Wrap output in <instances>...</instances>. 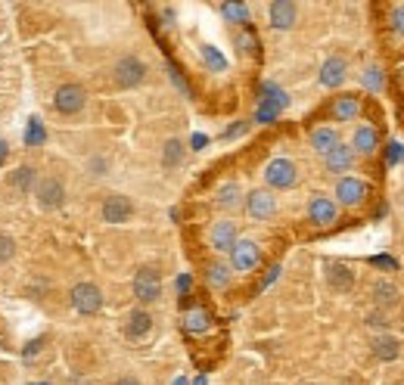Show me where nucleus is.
Returning a JSON list of instances; mask_svg holds the SVG:
<instances>
[{"instance_id":"1","label":"nucleus","mask_w":404,"mask_h":385,"mask_svg":"<svg viewBox=\"0 0 404 385\" xmlns=\"http://www.w3.org/2000/svg\"><path fill=\"white\" fill-rule=\"evenodd\" d=\"M112 78H115V84L122 90L140 88V84L147 81V63L137 56H122L115 63V69H112Z\"/></svg>"},{"instance_id":"2","label":"nucleus","mask_w":404,"mask_h":385,"mask_svg":"<svg viewBox=\"0 0 404 385\" xmlns=\"http://www.w3.org/2000/svg\"><path fill=\"white\" fill-rule=\"evenodd\" d=\"M296 181H299V168L289 158H270L268 168H264V183L270 190H289L296 187Z\"/></svg>"},{"instance_id":"3","label":"nucleus","mask_w":404,"mask_h":385,"mask_svg":"<svg viewBox=\"0 0 404 385\" xmlns=\"http://www.w3.org/2000/svg\"><path fill=\"white\" fill-rule=\"evenodd\" d=\"M72 308L84 317L100 314V308H103L100 286H94V283H78V286H72Z\"/></svg>"},{"instance_id":"4","label":"nucleus","mask_w":404,"mask_h":385,"mask_svg":"<svg viewBox=\"0 0 404 385\" xmlns=\"http://www.w3.org/2000/svg\"><path fill=\"white\" fill-rule=\"evenodd\" d=\"M261 264V249L252 240H236V245L230 249V270H240V274H249Z\"/></svg>"},{"instance_id":"5","label":"nucleus","mask_w":404,"mask_h":385,"mask_svg":"<svg viewBox=\"0 0 404 385\" xmlns=\"http://www.w3.org/2000/svg\"><path fill=\"white\" fill-rule=\"evenodd\" d=\"M134 295H137V302H143V304H152L162 295V277H159L156 268H140L134 274Z\"/></svg>"},{"instance_id":"6","label":"nucleus","mask_w":404,"mask_h":385,"mask_svg":"<svg viewBox=\"0 0 404 385\" xmlns=\"http://www.w3.org/2000/svg\"><path fill=\"white\" fill-rule=\"evenodd\" d=\"M84 103H88V90H84L81 84H63V88L56 90V97H53V106H56V112H63V115H78V112L84 109Z\"/></svg>"},{"instance_id":"7","label":"nucleus","mask_w":404,"mask_h":385,"mask_svg":"<svg viewBox=\"0 0 404 385\" xmlns=\"http://www.w3.org/2000/svg\"><path fill=\"white\" fill-rule=\"evenodd\" d=\"M367 183L361 181V177H339V183H336V205H346V208H357V205H364V199H367Z\"/></svg>"},{"instance_id":"8","label":"nucleus","mask_w":404,"mask_h":385,"mask_svg":"<svg viewBox=\"0 0 404 385\" xmlns=\"http://www.w3.org/2000/svg\"><path fill=\"white\" fill-rule=\"evenodd\" d=\"M246 211H249V218L252 221H268V218H274V211H277V199L270 196V190H252V192H246Z\"/></svg>"},{"instance_id":"9","label":"nucleus","mask_w":404,"mask_h":385,"mask_svg":"<svg viewBox=\"0 0 404 385\" xmlns=\"http://www.w3.org/2000/svg\"><path fill=\"white\" fill-rule=\"evenodd\" d=\"M35 196H38V205L41 208H59L65 202V187L59 177H41L35 183Z\"/></svg>"},{"instance_id":"10","label":"nucleus","mask_w":404,"mask_h":385,"mask_svg":"<svg viewBox=\"0 0 404 385\" xmlns=\"http://www.w3.org/2000/svg\"><path fill=\"white\" fill-rule=\"evenodd\" d=\"M336 218H339V205L330 196H314L308 202V221L314 227H330V224H336Z\"/></svg>"},{"instance_id":"11","label":"nucleus","mask_w":404,"mask_h":385,"mask_svg":"<svg viewBox=\"0 0 404 385\" xmlns=\"http://www.w3.org/2000/svg\"><path fill=\"white\" fill-rule=\"evenodd\" d=\"M131 215H134V202H131L128 196H122V192L106 196V202H103V221L124 224V221H131Z\"/></svg>"},{"instance_id":"12","label":"nucleus","mask_w":404,"mask_h":385,"mask_svg":"<svg viewBox=\"0 0 404 385\" xmlns=\"http://www.w3.org/2000/svg\"><path fill=\"white\" fill-rule=\"evenodd\" d=\"M268 19L277 31H286V28H293L296 19H299V6H296L293 0H274V3L268 6Z\"/></svg>"},{"instance_id":"13","label":"nucleus","mask_w":404,"mask_h":385,"mask_svg":"<svg viewBox=\"0 0 404 385\" xmlns=\"http://www.w3.org/2000/svg\"><path fill=\"white\" fill-rule=\"evenodd\" d=\"M236 224L234 221H215L211 224V230H209V243H211V249L215 252H230L236 245Z\"/></svg>"},{"instance_id":"14","label":"nucleus","mask_w":404,"mask_h":385,"mask_svg":"<svg viewBox=\"0 0 404 385\" xmlns=\"http://www.w3.org/2000/svg\"><path fill=\"white\" fill-rule=\"evenodd\" d=\"M355 152H352V146H346V143H336L333 149L323 156V165H327V171L330 174H346V171H352V165H355Z\"/></svg>"},{"instance_id":"15","label":"nucleus","mask_w":404,"mask_h":385,"mask_svg":"<svg viewBox=\"0 0 404 385\" xmlns=\"http://www.w3.org/2000/svg\"><path fill=\"white\" fill-rule=\"evenodd\" d=\"M348 146H352L355 156H373V152L380 149V134H376V128H370V124H361Z\"/></svg>"},{"instance_id":"16","label":"nucleus","mask_w":404,"mask_h":385,"mask_svg":"<svg viewBox=\"0 0 404 385\" xmlns=\"http://www.w3.org/2000/svg\"><path fill=\"white\" fill-rule=\"evenodd\" d=\"M346 72H348V63L342 56H330L327 63L321 65V84L323 88H339L346 81Z\"/></svg>"},{"instance_id":"17","label":"nucleus","mask_w":404,"mask_h":385,"mask_svg":"<svg viewBox=\"0 0 404 385\" xmlns=\"http://www.w3.org/2000/svg\"><path fill=\"white\" fill-rule=\"evenodd\" d=\"M370 292H373V304H376V308H380V311L395 308V304H398V295H401L398 286H395L392 280H376V283H373V289H370Z\"/></svg>"},{"instance_id":"18","label":"nucleus","mask_w":404,"mask_h":385,"mask_svg":"<svg viewBox=\"0 0 404 385\" xmlns=\"http://www.w3.org/2000/svg\"><path fill=\"white\" fill-rule=\"evenodd\" d=\"M215 205H218V208H224V211L240 208V205H243V190H240V183H236V181L221 183V187H218V192H215Z\"/></svg>"},{"instance_id":"19","label":"nucleus","mask_w":404,"mask_h":385,"mask_svg":"<svg viewBox=\"0 0 404 385\" xmlns=\"http://www.w3.org/2000/svg\"><path fill=\"white\" fill-rule=\"evenodd\" d=\"M150 329H152V317H150V311H143V308L131 311L128 323H124V336H128V338H147V336H150Z\"/></svg>"},{"instance_id":"20","label":"nucleus","mask_w":404,"mask_h":385,"mask_svg":"<svg viewBox=\"0 0 404 385\" xmlns=\"http://www.w3.org/2000/svg\"><path fill=\"white\" fill-rule=\"evenodd\" d=\"M327 283H330V289H336V292H348L355 286V270L348 268V264H330Z\"/></svg>"},{"instance_id":"21","label":"nucleus","mask_w":404,"mask_h":385,"mask_svg":"<svg viewBox=\"0 0 404 385\" xmlns=\"http://www.w3.org/2000/svg\"><path fill=\"white\" fill-rule=\"evenodd\" d=\"M361 115V99L357 97H336L333 99V118L336 122H355Z\"/></svg>"},{"instance_id":"22","label":"nucleus","mask_w":404,"mask_h":385,"mask_svg":"<svg viewBox=\"0 0 404 385\" xmlns=\"http://www.w3.org/2000/svg\"><path fill=\"white\" fill-rule=\"evenodd\" d=\"M373 354H376V361H395V357L401 354V345H398V338L395 336H389V333H382V336H376L373 338Z\"/></svg>"},{"instance_id":"23","label":"nucleus","mask_w":404,"mask_h":385,"mask_svg":"<svg viewBox=\"0 0 404 385\" xmlns=\"http://www.w3.org/2000/svg\"><path fill=\"white\" fill-rule=\"evenodd\" d=\"M336 143H339L336 128H314L311 131V146H314V152H321V156H327Z\"/></svg>"},{"instance_id":"24","label":"nucleus","mask_w":404,"mask_h":385,"mask_svg":"<svg viewBox=\"0 0 404 385\" xmlns=\"http://www.w3.org/2000/svg\"><path fill=\"white\" fill-rule=\"evenodd\" d=\"M211 327V317H209V311H202V308H193V311H187V317H184V329L187 333H205V329Z\"/></svg>"},{"instance_id":"25","label":"nucleus","mask_w":404,"mask_h":385,"mask_svg":"<svg viewBox=\"0 0 404 385\" xmlns=\"http://www.w3.org/2000/svg\"><path fill=\"white\" fill-rule=\"evenodd\" d=\"M230 274H234V270H230V264H224V261H215L209 268V286L211 289H227L230 286Z\"/></svg>"},{"instance_id":"26","label":"nucleus","mask_w":404,"mask_h":385,"mask_svg":"<svg viewBox=\"0 0 404 385\" xmlns=\"http://www.w3.org/2000/svg\"><path fill=\"white\" fill-rule=\"evenodd\" d=\"M181 162H184V143L171 137V140L162 146V165L165 168H177Z\"/></svg>"},{"instance_id":"27","label":"nucleus","mask_w":404,"mask_h":385,"mask_svg":"<svg viewBox=\"0 0 404 385\" xmlns=\"http://www.w3.org/2000/svg\"><path fill=\"white\" fill-rule=\"evenodd\" d=\"M221 16L234 25H246L249 22V6L246 3H221Z\"/></svg>"},{"instance_id":"28","label":"nucleus","mask_w":404,"mask_h":385,"mask_svg":"<svg viewBox=\"0 0 404 385\" xmlns=\"http://www.w3.org/2000/svg\"><path fill=\"white\" fill-rule=\"evenodd\" d=\"M31 181H35V171H31L29 168V165H25V168H16V171H13V177H10V183H13V187H16V190H31Z\"/></svg>"},{"instance_id":"29","label":"nucleus","mask_w":404,"mask_h":385,"mask_svg":"<svg viewBox=\"0 0 404 385\" xmlns=\"http://www.w3.org/2000/svg\"><path fill=\"white\" fill-rule=\"evenodd\" d=\"M361 81H364V88H370V90H382V69L380 65H367Z\"/></svg>"},{"instance_id":"30","label":"nucleus","mask_w":404,"mask_h":385,"mask_svg":"<svg viewBox=\"0 0 404 385\" xmlns=\"http://www.w3.org/2000/svg\"><path fill=\"white\" fill-rule=\"evenodd\" d=\"M202 59H205V63H209V65H211V69H215V72H224V69H227V63H224V56H221V53H218L215 47H209V44H205V47H202Z\"/></svg>"},{"instance_id":"31","label":"nucleus","mask_w":404,"mask_h":385,"mask_svg":"<svg viewBox=\"0 0 404 385\" xmlns=\"http://www.w3.org/2000/svg\"><path fill=\"white\" fill-rule=\"evenodd\" d=\"M44 124L38 122V118H31V124H29V134H25V143L29 146H38V143H44Z\"/></svg>"},{"instance_id":"32","label":"nucleus","mask_w":404,"mask_h":385,"mask_svg":"<svg viewBox=\"0 0 404 385\" xmlns=\"http://www.w3.org/2000/svg\"><path fill=\"white\" fill-rule=\"evenodd\" d=\"M389 28H392L395 35L404 38V3H398V6L392 10V16H389Z\"/></svg>"},{"instance_id":"33","label":"nucleus","mask_w":404,"mask_h":385,"mask_svg":"<svg viewBox=\"0 0 404 385\" xmlns=\"http://www.w3.org/2000/svg\"><path fill=\"white\" fill-rule=\"evenodd\" d=\"M13 255H16V243L10 236H0V264H6Z\"/></svg>"},{"instance_id":"34","label":"nucleus","mask_w":404,"mask_h":385,"mask_svg":"<svg viewBox=\"0 0 404 385\" xmlns=\"http://www.w3.org/2000/svg\"><path fill=\"white\" fill-rule=\"evenodd\" d=\"M277 274H280V268H277V264H274V268H270V274H268V277H264L261 289H264V286H270V283H274V280H277Z\"/></svg>"},{"instance_id":"35","label":"nucleus","mask_w":404,"mask_h":385,"mask_svg":"<svg viewBox=\"0 0 404 385\" xmlns=\"http://www.w3.org/2000/svg\"><path fill=\"white\" fill-rule=\"evenodd\" d=\"M115 385H143L140 379H134V376H122V379H118Z\"/></svg>"},{"instance_id":"36","label":"nucleus","mask_w":404,"mask_h":385,"mask_svg":"<svg viewBox=\"0 0 404 385\" xmlns=\"http://www.w3.org/2000/svg\"><path fill=\"white\" fill-rule=\"evenodd\" d=\"M240 44H243V50H252V38L243 35V38H240Z\"/></svg>"},{"instance_id":"37","label":"nucleus","mask_w":404,"mask_h":385,"mask_svg":"<svg viewBox=\"0 0 404 385\" xmlns=\"http://www.w3.org/2000/svg\"><path fill=\"white\" fill-rule=\"evenodd\" d=\"M177 286H181V292L190 289V277H181V280H177Z\"/></svg>"},{"instance_id":"38","label":"nucleus","mask_w":404,"mask_h":385,"mask_svg":"<svg viewBox=\"0 0 404 385\" xmlns=\"http://www.w3.org/2000/svg\"><path fill=\"white\" fill-rule=\"evenodd\" d=\"M3 158H6V143L0 140V165H3Z\"/></svg>"},{"instance_id":"39","label":"nucleus","mask_w":404,"mask_h":385,"mask_svg":"<svg viewBox=\"0 0 404 385\" xmlns=\"http://www.w3.org/2000/svg\"><path fill=\"white\" fill-rule=\"evenodd\" d=\"M175 385H187V382H184V379H177V382H175Z\"/></svg>"},{"instance_id":"40","label":"nucleus","mask_w":404,"mask_h":385,"mask_svg":"<svg viewBox=\"0 0 404 385\" xmlns=\"http://www.w3.org/2000/svg\"><path fill=\"white\" fill-rule=\"evenodd\" d=\"M196 385H205V379H200V382H196Z\"/></svg>"},{"instance_id":"41","label":"nucleus","mask_w":404,"mask_h":385,"mask_svg":"<svg viewBox=\"0 0 404 385\" xmlns=\"http://www.w3.org/2000/svg\"><path fill=\"white\" fill-rule=\"evenodd\" d=\"M308 385H314V382H308Z\"/></svg>"}]
</instances>
